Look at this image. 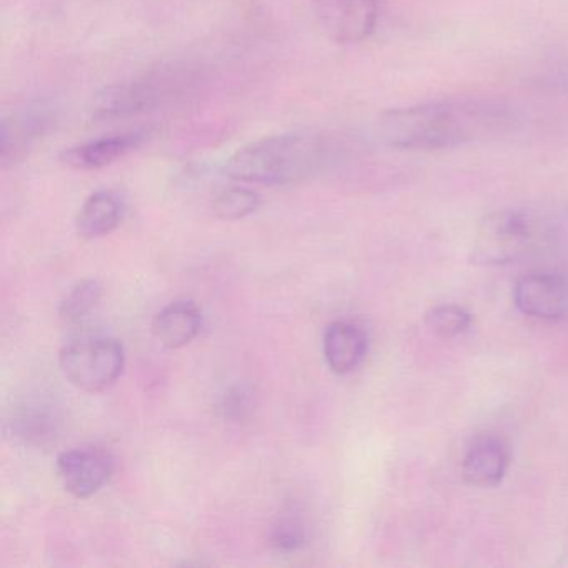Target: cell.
<instances>
[{
  "label": "cell",
  "instance_id": "6da1fadb",
  "mask_svg": "<svg viewBox=\"0 0 568 568\" xmlns=\"http://www.w3.org/2000/svg\"><path fill=\"white\" fill-rule=\"evenodd\" d=\"M518 114L500 99L448 98L392 109L378 119V138L404 151H442L495 141L514 131Z\"/></svg>",
  "mask_w": 568,
  "mask_h": 568
},
{
  "label": "cell",
  "instance_id": "7a4b0ae2",
  "mask_svg": "<svg viewBox=\"0 0 568 568\" xmlns=\"http://www.w3.org/2000/svg\"><path fill=\"white\" fill-rule=\"evenodd\" d=\"M338 151L324 135L307 132L271 135L239 149L225 162L224 172L232 181L244 184H297L324 171Z\"/></svg>",
  "mask_w": 568,
  "mask_h": 568
},
{
  "label": "cell",
  "instance_id": "3957f363",
  "mask_svg": "<svg viewBox=\"0 0 568 568\" xmlns=\"http://www.w3.org/2000/svg\"><path fill=\"white\" fill-rule=\"evenodd\" d=\"M204 81L201 65L162 64L99 92L91 105V118L98 122L124 121L159 111L187 98Z\"/></svg>",
  "mask_w": 568,
  "mask_h": 568
},
{
  "label": "cell",
  "instance_id": "277c9868",
  "mask_svg": "<svg viewBox=\"0 0 568 568\" xmlns=\"http://www.w3.org/2000/svg\"><path fill=\"white\" fill-rule=\"evenodd\" d=\"M554 241L550 224L518 209L491 212L478 225L470 261L477 265H508L540 254Z\"/></svg>",
  "mask_w": 568,
  "mask_h": 568
},
{
  "label": "cell",
  "instance_id": "5b68a950",
  "mask_svg": "<svg viewBox=\"0 0 568 568\" xmlns=\"http://www.w3.org/2000/svg\"><path fill=\"white\" fill-rule=\"evenodd\" d=\"M62 374L79 390L89 394L111 388L124 371V347L118 338L81 334L68 342L59 355Z\"/></svg>",
  "mask_w": 568,
  "mask_h": 568
},
{
  "label": "cell",
  "instance_id": "8992f818",
  "mask_svg": "<svg viewBox=\"0 0 568 568\" xmlns=\"http://www.w3.org/2000/svg\"><path fill=\"white\" fill-rule=\"evenodd\" d=\"M59 118L58 105L48 99L22 102L2 115L0 162L2 168L18 164L51 131Z\"/></svg>",
  "mask_w": 568,
  "mask_h": 568
},
{
  "label": "cell",
  "instance_id": "52a82bcc",
  "mask_svg": "<svg viewBox=\"0 0 568 568\" xmlns=\"http://www.w3.org/2000/svg\"><path fill=\"white\" fill-rule=\"evenodd\" d=\"M311 6L324 34L337 44H358L377 28V0H311Z\"/></svg>",
  "mask_w": 568,
  "mask_h": 568
},
{
  "label": "cell",
  "instance_id": "ba28073f",
  "mask_svg": "<svg viewBox=\"0 0 568 568\" xmlns=\"http://www.w3.org/2000/svg\"><path fill=\"white\" fill-rule=\"evenodd\" d=\"M58 474L69 494L88 498L98 494L114 474V458L105 448L75 447L58 457Z\"/></svg>",
  "mask_w": 568,
  "mask_h": 568
},
{
  "label": "cell",
  "instance_id": "9c48e42d",
  "mask_svg": "<svg viewBox=\"0 0 568 568\" xmlns=\"http://www.w3.org/2000/svg\"><path fill=\"white\" fill-rule=\"evenodd\" d=\"M514 302L521 314L540 321L568 317V277L554 272H535L515 284Z\"/></svg>",
  "mask_w": 568,
  "mask_h": 568
},
{
  "label": "cell",
  "instance_id": "30bf717a",
  "mask_svg": "<svg viewBox=\"0 0 568 568\" xmlns=\"http://www.w3.org/2000/svg\"><path fill=\"white\" fill-rule=\"evenodd\" d=\"M149 131L135 129V131L119 132V134L104 135V138L92 139L82 144L65 148L61 154V161L68 168L75 171H95L114 164L119 159L141 148L148 139Z\"/></svg>",
  "mask_w": 568,
  "mask_h": 568
},
{
  "label": "cell",
  "instance_id": "8fae6325",
  "mask_svg": "<svg viewBox=\"0 0 568 568\" xmlns=\"http://www.w3.org/2000/svg\"><path fill=\"white\" fill-rule=\"evenodd\" d=\"M510 467L508 445L495 435H484L468 447L462 462V475L474 487H495Z\"/></svg>",
  "mask_w": 568,
  "mask_h": 568
},
{
  "label": "cell",
  "instance_id": "7c38bea8",
  "mask_svg": "<svg viewBox=\"0 0 568 568\" xmlns=\"http://www.w3.org/2000/svg\"><path fill=\"white\" fill-rule=\"evenodd\" d=\"M324 357L334 374L354 372L368 351V335L355 322H332L324 332Z\"/></svg>",
  "mask_w": 568,
  "mask_h": 568
},
{
  "label": "cell",
  "instance_id": "4fadbf2b",
  "mask_svg": "<svg viewBox=\"0 0 568 568\" xmlns=\"http://www.w3.org/2000/svg\"><path fill=\"white\" fill-rule=\"evenodd\" d=\"M124 202L112 191H99L85 199L75 217L79 237L85 241L105 237L121 225Z\"/></svg>",
  "mask_w": 568,
  "mask_h": 568
},
{
  "label": "cell",
  "instance_id": "5bb4252c",
  "mask_svg": "<svg viewBox=\"0 0 568 568\" xmlns=\"http://www.w3.org/2000/svg\"><path fill=\"white\" fill-rule=\"evenodd\" d=\"M202 328V312L194 301L172 302L159 312L154 321L155 337L168 348L191 344Z\"/></svg>",
  "mask_w": 568,
  "mask_h": 568
},
{
  "label": "cell",
  "instance_id": "9a60e30c",
  "mask_svg": "<svg viewBox=\"0 0 568 568\" xmlns=\"http://www.w3.org/2000/svg\"><path fill=\"white\" fill-rule=\"evenodd\" d=\"M48 408L39 404H28V407H22L12 422L16 434L24 438L28 444L41 445L52 440L58 432V418Z\"/></svg>",
  "mask_w": 568,
  "mask_h": 568
},
{
  "label": "cell",
  "instance_id": "2e32d148",
  "mask_svg": "<svg viewBox=\"0 0 568 568\" xmlns=\"http://www.w3.org/2000/svg\"><path fill=\"white\" fill-rule=\"evenodd\" d=\"M101 282L95 278H84L71 288L64 301L59 305V317L65 324H79L84 321L102 298Z\"/></svg>",
  "mask_w": 568,
  "mask_h": 568
},
{
  "label": "cell",
  "instance_id": "e0dca14e",
  "mask_svg": "<svg viewBox=\"0 0 568 568\" xmlns=\"http://www.w3.org/2000/svg\"><path fill=\"white\" fill-rule=\"evenodd\" d=\"M261 205L257 192L242 185L222 189L212 199V211L222 221H241L254 214Z\"/></svg>",
  "mask_w": 568,
  "mask_h": 568
},
{
  "label": "cell",
  "instance_id": "ac0fdd59",
  "mask_svg": "<svg viewBox=\"0 0 568 568\" xmlns=\"http://www.w3.org/2000/svg\"><path fill=\"white\" fill-rule=\"evenodd\" d=\"M308 530L304 518L298 511H282L271 527L268 540L272 547L282 554L301 550L307 544Z\"/></svg>",
  "mask_w": 568,
  "mask_h": 568
},
{
  "label": "cell",
  "instance_id": "d6986e66",
  "mask_svg": "<svg viewBox=\"0 0 568 568\" xmlns=\"http://www.w3.org/2000/svg\"><path fill=\"white\" fill-rule=\"evenodd\" d=\"M428 327L444 338L460 337L470 332L474 325V317L467 308L460 305L447 304L437 305L425 315Z\"/></svg>",
  "mask_w": 568,
  "mask_h": 568
}]
</instances>
